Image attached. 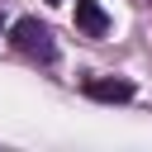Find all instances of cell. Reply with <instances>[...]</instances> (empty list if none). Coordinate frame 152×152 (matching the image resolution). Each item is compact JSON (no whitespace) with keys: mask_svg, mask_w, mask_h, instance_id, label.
I'll return each instance as SVG.
<instances>
[{"mask_svg":"<svg viewBox=\"0 0 152 152\" xmlns=\"http://www.w3.org/2000/svg\"><path fill=\"white\" fill-rule=\"evenodd\" d=\"M10 43L24 52V57H38V62H52L57 57V43H52V33H48V24H38L33 14L28 19H14L10 24Z\"/></svg>","mask_w":152,"mask_h":152,"instance_id":"6da1fadb","label":"cell"},{"mask_svg":"<svg viewBox=\"0 0 152 152\" xmlns=\"http://www.w3.org/2000/svg\"><path fill=\"white\" fill-rule=\"evenodd\" d=\"M86 95L90 100H104V104H124V100H133V86L128 81H109V76H90L86 81Z\"/></svg>","mask_w":152,"mask_h":152,"instance_id":"7a4b0ae2","label":"cell"},{"mask_svg":"<svg viewBox=\"0 0 152 152\" xmlns=\"http://www.w3.org/2000/svg\"><path fill=\"white\" fill-rule=\"evenodd\" d=\"M76 28H81L86 38H100V33L109 28V14L100 10V0H76Z\"/></svg>","mask_w":152,"mask_h":152,"instance_id":"3957f363","label":"cell"},{"mask_svg":"<svg viewBox=\"0 0 152 152\" xmlns=\"http://www.w3.org/2000/svg\"><path fill=\"white\" fill-rule=\"evenodd\" d=\"M48 5H62V0H48Z\"/></svg>","mask_w":152,"mask_h":152,"instance_id":"277c9868","label":"cell"}]
</instances>
